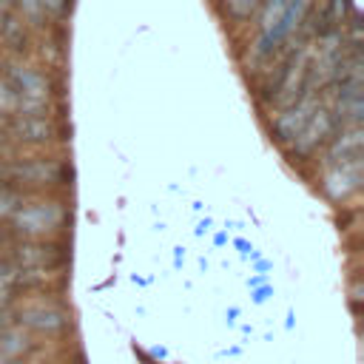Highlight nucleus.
Instances as JSON below:
<instances>
[{"label": "nucleus", "instance_id": "f257e3e1", "mask_svg": "<svg viewBox=\"0 0 364 364\" xmlns=\"http://www.w3.org/2000/svg\"><path fill=\"white\" fill-rule=\"evenodd\" d=\"M11 225L17 233L31 236V239H43V236H54L63 230L65 225V208L57 202H31V205H20L11 210Z\"/></svg>", "mask_w": 364, "mask_h": 364}, {"label": "nucleus", "instance_id": "f03ea898", "mask_svg": "<svg viewBox=\"0 0 364 364\" xmlns=\"http://www.w3.org/2000/svg\"><path fill=\"white\" fill-rule=\"evenodd\" d=\"M9 77H11L9 85L14 88V97H17L14 111H20L26 117H43V111L48 105V80L31 65H11Z\"/></svg>", "mask_w": 364, "mask_h": 364}, {"label": "nucleus", "instance_id": "7ed1b4c3", "mask_svg": "<svg viewBox=\"0 0 364 364\" xmlns=\"http://www.w3.org/2000/svg\"><path fill=\"white\" fill-rule=\"evenodd\" d=\"M364 179V159L353 156V159H330L324 162V173H321V188L330 199L341 202L350 193H355L361 188Z\"/></svg>", "mask_w": 364, "mask_h": 364}, {"label": "nucleus", "instance_id": "20e7f679", "mask_svg": "<svg viewBox=\"0 0 364 364\" xmlns=\"http://www.w3.org/2000/svg\"><path fill=\"white\" fill-rule=\"evenodd\" d=\"M17 318L23 324V330H34V333H46L54 336L65 327V313L60 304H54L51 299H31L17 310Z\"/></svg>", "mask_w": 364, "mask_h": 364}, {"label": "nucleus", "instance_id": "39448f33", "mask_svg": "<svg viewBox=\"0 0 364 364\" xmlns=\"http://www.w3.org/2000/svg\"><path fill=\"white\" fill-rule=\"evenodd\" d=\"M330 131H333V111L321 102V105L310 114V119L301 125V131L296 134V139L290 142V151H293L296 156H310V154L330 136Z\"/></svg>", "mask_w": 364, "mask_h": 364}, {"label": "nucleus", "instance_id": "423d86ee", "mask_svg": "<svg viewBox=\"0 0 364 364\" xmlns=\"http://www.w3.org/2000/svg\"><path fill=\"white\" fill-rule=\"evenodd\" d=\"M318 105H321V100L316 97V91L299 97L293 105H287V108L273 119V131H276V136H279L282 142L290 145V142L296 139V134L301 131V125L310 119V114H313Z\"/></svg>", "mask_w": 364, "mask_h": 364}, {"label": "nucleus", "instance_id": "0eeeda50", "mask_svg": "<svg viewBox=\"0 0 364 364\" xmlns=\"http://www.w3.org/2000/svg\"><path fill=\"white\" fill-rule=\"evenodd\" d=\"M11 264H14L17 270L51 273L54 267L63 264V253H60V247H54V245H46V242H28V245L14 247V253H11Z\"/></svg>", "mask_w": 364, "mask_h": 364}, {"label": "nucleus", "instance_id": "6e6552de", "mask_svg": "<svg viewBox=\"0 0 364 364\" xmlns=\"http://www.w3.org/2000/svg\"><path fill=\"white\" fill-rule=\"evenodd\" d=\"M9 173L20 182H31V185H51L60 179L63 168L51 159H31V162H20L14 168H9Z\"/></svg>", "mask_w": 364, "mask_h": 364}, {"label": "nucleus", "instance_id": "1a4fd4ad", "mask_svg": "<svg viewBox=\"0 0 364 364\" xmlns=\"http://www.w3.org/2000/svg\"><path fill=\"white\" fill-rule=\"evenodd\" d=\"M34 350V341L28 336V330L23 327H6L0 333V358H11V361H20L26 353Z\"/></svg>", "mask_w": 364, "mask_h": 364}, {"label": "nucleus", "instance_id": "9d476101", "mask_svg": "<svg viewBox=\"0 0 364 364\" xmlns=\"http://www.w3.org/2000/svg\"><path fill=\"white\" fill-rule=\"evenodd\" d=\"M14 134L23 142H46L54 134V128H51V122L46 117H26V114H20L14 119Z\"/></svg>", "mask_w": 364, "mask_h": 364}, {"label": "nucleus", "instance_id": "9b49d317", "mask_svg": "<svg viewBox=\"0 0 364 364\" xmlns=\"http://www.w3.org/2000/svg\"><path fill=\"white\" fill-rule=\"evenodd\" d=\"M0 34H3V40H6L9 46H14V48H20L23 40H26V34H23V23H20L17 17H11V14L3 17V23H0Z\"/></svg>", "mask_w": 364, "mask_h": 364}, {"label": "nucleus", "instance_id": "f8f14e48", "mask_svg": "<svg viewBox=\"0 0 364 364\" xmlns=\"http://www.w3.org/2000/svg\"><path fill=\"white\" fill-rule=\"evenodd\" d=\"M17 108V97H14V88L9 85V80L0 77V114H11Z\"/></svg>", "mask_w": 364, "mask_h": 364}, {"label": "nucleus", "instance_id": "ddd939ff", "mask_svg": "<svg viewBox=\"0 0 364 364\" xmlns=\"http://www.w3.org/2000/svg\"><path fill=\"white\" fill-rule=\"evenodd\" d=\"M17 284V270L9 273V276H0V307H6L11 301V290Z\"/></svg>", "mask_w": 364, "mask_h": 364}, {"label": "nucleus", "instance_id": "4468645a", "mask_svg": "<svg viewBox=\"0 0 364 364\" xmlns=\"http://www.w3.org/2000/svg\"><path fill=\"white\" fill-rule=\"evenodd\" d=\"M14 205H17V196H14L11 191H3V188H0V219H3V216H11Z\"/></svg>", "mask_w": 364, "mask_h": 364}, {"label": "nucleus", "instance_id": "2eb2a0df", "mask_svg": "<svg viewBox=\"0 0 364 364\" xmlns=\"http://www.w3.org/2000/svg\"><path fill=\"white\" fill-rule=\"evenodd\" d=\"M40 3H43L46 14H63V9H65L68 0H40Z\"/></svg>", "mask_w": 364, "mask_h": 364}, {"label": "nucleus", "instance_id": "dca6fc26", "mask_svg": "<svg viewBox=\"0 0 364 364\" xmlns=\"http://www.w3.org/2000/svg\"><path fill=\"white\" fill-rule=\"evenodd\" d=\"M11 324H14V318H11L9 307H0V333H3L6 327H11Z\"/></svg>", "mask_w": 364, "mask_h": 364}, {"label": "nucleus", "instance_id": "f3484780", "mask_svg": "<svg viewBox=\"0 0 364 364\" xmlns=\"http://www.w3.org/2000/svg\"><path fill=\"white\" fill-rule=\"evenodd\" d=\"M9 273H14V264H11L9 259L0 256V276H9Z\"/></svg>", "mask_w": 364, "mask_h": 364}, {"label": "nucleus", "instance_id": "a211bd4d", "mask_svg": "<svg viewBox=\"0 0 364 364\" xmlns=\"http://www.w3.org/2000/svg\"><path fill=\"white\" fill-rule=\"evenodd\" d=\"M267 296H270V287H259V290L253 293V299H256V301H264Z\"/></svg>", "mask_w": 364, "mask_h": 364}, {"label": "nucleus", "instance_id": "6ab92c4d", "mask_svg": "<svg viewBox=\"0 0 364 364\" xmlns=\"http://www.w3.org/2000/svg\"><path fill=\"white\" fill-rule=\"evenodd\" d=\"M236 247H239V250H242V253H250V245H247V242H245V239H239V242H236Z\"/></svg>", "mask_w": 364, "mask_h": 364}, {"label": "nucleus", "instance_id": "aec40b11", "mask_svg": "<svg viewBox=\"0 0 364 364\" xmlns=\"http://www.w3.org/2000/svg\"><path fill=\"white\" fill-rule=\"evenodd\" d=\"M0 364H20V361H11V358H0Z\"/></svg>", "mask_w": 364, "mask_h": 364}, {"label": "nucleus", "instance_id": "412c9836", "mask_svg": "<svg viewBox=\"0 0 364 364\" xmlns=\"http://www.w3.org/2000/svg\"><path fill=\"white\" fill-rule=\"evenodd\" d=\"M0 242H3V230H0Z\"/></svg>", "mask_w": 364, "mask_h": 364}]
</instances>
